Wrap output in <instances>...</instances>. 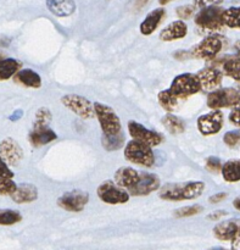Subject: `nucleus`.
I'll use <instances>...</instances> for the list:
<instances>
[{"label":"nucleus","mask_w":240,"mask_h":250,"mask_svg":"<svg viewBox=\"0 0 240 250\" xmlns=\"http://www.w3.org/2000/svg\"><path fill=\"white\" fill-rule=\"evenodd\" d=\"M163 17H165V10L162 7H159V9L149 12L145 19H144V21L140 23V33L144 34V36L153 34L158 29L159 24L161 23Z\"/></svg>","instance_id":"18"},{"label":"nucleus","mask_w":240,"mask_h":250,"mask_svg":"<svg viewBox=\"0 0 240 250\" xmlns=\"http://www.w3.org/2000/svg\"><path fill=\"white\" fill-rule=\"evenodd\" d=\"M22 220L21 214L16 210L0 209V226H11Z\"/></svg>","instance_id":"31"},{"label":"nucleus","mask_w":240,"mask_h":250,"mask_svg":"<svg viewBox=\"0 0 240 250\" xmlns=\"http://www.w3.org/2000/svg\"><path fill=\"white\" fill-rule=\"evenodd\" d=\"M124 143V136L122 132L120 133L114 134V136H104L102 134V138H101V144L107 151H115V150H119L123 146Z\"/></svg>","instance_id":"30"},{"label":"nucleus","mask_w":240,"mask_h":250,"mask_svg":"<svg viewBox=\"0 0 240 250\" xmlns=\"http://www.w3.org/2000/svg\"><path fill=\"white\" fill-rule=\"evenodd\" d=\"M51 121V112L46 107H40L36 112V119H34L33 128H44L49 127V124Z\"/></svg>","instance_id":"32"},{"label":"nucleus","mask_w":240,"mask_h":250,"mask_svg":"<svg viewBox=\"0 0 240 250\" xmlns=\"http://www.w3.org/2000/svg\"><path fill=\"white\" fill-rule=\"evenodd\" d=\"M17 189V185L9 177H0V195H10L11 197Z\"/></svg>","instance_id":"33"},{"label":"nucleus","mask_w":240,"mask_h":250,"mask_svg":"<svg viewBox=\"0 0 240 250\" xmlns=\"http://www.w3.org/2000/svg\"><path fill=\"white\" fill-rule=\"evenodd\" d=\"M46 6L49 11L59 17L70 16L75 12V0H46Z\"/></svg>","instance_id":"21"},{"label":"nucleus","mask_w":240,"mask_h":250,"mask_svg":"<svg viewBox=\"0 0 240 250\" xmlns=\"http://www.w3.org/2000/svg\"><path fill=\"white\" fill-rule=\"evenodd\" d=\"M202 89L201 83H200L198 75L194 73H182L177 76L171 83L170 90L180 99V98H187L195 93L200 92Z\"/></svg>","instance_id":"6"},{"label":"nucleus","mask_w":240,"mask_h":250,"mask_svg":"<svg viewBox=\"0 0 240 250\" xmlns=\"http://www.w3.org/2000/svg\"><path fill=\"white\" fill-rule=\"evenodd\" d=\"M16 81L21 84H23L24 87L28 88H40L41 85V78L36 71L29 70V68H24V70L19 71V72L15 75Z\"/></svg>","instance_id":"24"},{"label":"nucleus","mask_w":240,"mask_h":250,"mask_svg":"<svg viewBox=\"0 0 240 250\" xmlns=\"http://www.w3.org/2000/svg\"><path fill=\"white\" fill-rule=\"evenodd\" d=\"M0 156L9 166H17L23 159V150L15 139L5 138L0 142Z\"/></svg>","instance_id":"14"},{"label":"nucleus","mask_w":240,"mask_h":250,"mask_svg":"<svg viewBox=\"0 0 240 250\" xmlns=\"http://www.w3.org/2000/svg\"><path fill=\"white\" fill-rule=\"evenodd\" d=\"M89 202V194L83 190L66 192L58 199V205L61 209L70 212H80Z\"/></svg>","instance_id":"10"},{"label":"nucleus","mask_w":240,"mask_h":250,"mask_svg":"<svg viewBox=\"0 0 240 250\" xmlns=\"http://www.w3.org/2000/svg\"><path fill=\"white\" fill-rule=\"evenodd\" d=\"M223 48V38L221 36H209L202 39L197 46L190 50V55L197 59H214Z\"/></svg>","instance_id":"9"},{"label":"nucleus","mask_w":240,"mask_h":250,"mask_svg":"<svg viewBox=\"0 0 240 250\" xmlns=\"http://www.w3.org/2000/svg\"><path fill=\"white\" fill-rule=\"evenodd\" d=\"M188 33V27L182 20L172 22L167 27L161 31L160 39L163 42H173L178 39H183Z\"/></svg>","instance_id":"17"},{"label":"nucleus","mask_w":240,"mask_h":250,"mask_svg":"<svg viewBox=\"0 0 240 250\" xmlns=\"http://www.w3.org/2000/svg\"><path fill=\"white\" fill-rule=\"evenodd\" d=\"M128 132L131 137L136 141L145 143L150 146H158L162 142V137L158 132L148 129L143 125L136 121L128 122Z\"/></svg>","instance_id":"11"},{"label":"nucleus","mask_w":240,"mask_h":250,"mask_svg":"<svg viewBox=\"0 0 240 250\" xmlns=\"http://www.w3.org/2000/svg\"><path fill=\"white\" fill-rule=\"evenodd\" d=\"M232 247H233V250H240V236L232 241Z\"/></svg>","instance_id":"44"},{"label":"nucleus","mask_w":240,"mask_h":250,"mask_svg":"<svg viewBox=\"0 0 240 250\" xmlns=\"http://www.w3.org/2000/svg\"><path fill=\"white\" fill-rule=\"evenodd\" d=\"M0 177H9V178L14 177V173H12V171L10 170L9 165L2 160L1 156H0Z\"/></svg>","instance_id":"39"},{"label":"nucleus","mask_w":240,"mask_h":250,"mask_svg":"<svg viewBox=\"0 0 240 250\" xmlns=\"http://www.w3.org/2000/svg\"><path fill=\"white\" fill-rule=\"evenodd\" d=\"M159 1H160L161 5H166V4H168V2L173 1V0H159Z\"/></svg>","instance_id":"47"},{"label":"nucleus","mask_w":240,"mask_h":250,"mask_svg":"<svg viewBox=\"0 0 240 250\" xmlns=\"http://www.w3.org/2000/svg\"><path fill=\"white\" fill-rule=\"evenodd\" d=\"M204 210V208L200 207V205H192V207H184L180 208V209L176 210L175 216L176 217H189L194 216V215L200 214V212Z\"/></svg>","instance_id":"34"},{"label":"nucleus","mask_w":240,"mask_h":250,"mask_svg":"<svg viewBox=\"0 0 240 250\" xmlns=\"http://www.w3.org/2000/svg\"><path fill=\"white\" fill-rule=\"evenodd\" d=\"M22 63L16 59L2 58L0 59V81H6L14 77L21 68Z\"/></svg>","instance_id":"23"},{"label":"nucleus","mask_w":240,"mask_h":250,"mask_svg":"<svg viewBox=\"0 0 240 250\" xmlns=\"http://www.w3.org/2000/svg\"><path fill=\"white\" fill-rule=\"evenodd\" d=\"M226 215H227V212L223 211V210H221V211H215L214 214L209 215V216H207V219L212 220V221H217V220H220L221 217L226 216Z\"/></svg>","instance_id":"42"},{"label":"nucleus","mask_w":240,"mask_h":250,"mask_svg":"<svg viewBox=\"0 0 240 250\" xmlns=\"http://www.w3.org/2000/svg\"><path fill=\"white\" fill-rule=\"evenodd\" d=\"M207 106L212 110L240 106V92L236 88H219L207 97Z\"/></svg>","instance_id":"5"},{"label":"nucleus","mask_w":240,"mask_h":250,"mask_svg":"<svg viewBox=\"0 0 240 250\" xmlns=\"http://www.w3.org/2000/svg\"><path fill=\"white\" fill-rule=\"evenodd\" d=\"M212 250H224V249H212Z\"/></svg>","instance_id":"50"},{"label":"nucleus","mask_w":240,"mask_h":250,"mask_svg":"<svg viewBox=\"0 0 240 250\" xmlns=\"http://www.w3.org/2000/svg\"><path fill=\"white\" fill-rule=\"evenodd\" d=\"M217 239L223 242H232L240 236V220H228L220 222L214 229Z\"/></svg>","instance_id":"16"},{"label":"nucleus","mask_w":240,"mask_h":250,"mask_svg":"<svg viewBox=\"0 0 240 250\" xmlns=\"http://www.w3.org/2000/svg\"><path fill=\"white\" fill-rule=\"evenodd\" d=\"M197 75L201 83L202 89L210 90V92L219 89L222 83V78H223V73L216 66H209V67L202 68Z\"/></svg>","instance_id":"15"},{"label":"nucleus","mask_w":240,"mask_h":250,"mask_svg":"<svg viewBox=\"0 0 240 250\" xmlns=\"http://www.w3.org/2000/svg\"><path fill=\"white\" fill-rule=\"evenodd\" d=\"M163 126L166 127L168 132H171L172 134H180L183 133L185 129L184 122L180 119V117L175 116V115H166L162 119Z\"/></svg>","instance_id":"29"},{"label":"nucleus","mask_w":240,"mask_h":250,"mask_svg":"<svg viewBox=\"0 0 240 250\" xmlns=\"http://www.w3.org/2000/svg\"><path fill=\"white\" fill-rule=\"evenodd\" d=\"M223 127V114L220 110H214L198 119V128L204 136L219 133Z\"/></svg>","instance_id":"13"},{"label":"nucleus","mask_w":240,"mask_h":250,"mask_svg":"<svg viewBox=\"0 0 240 250\" xmlns=\"http://www.w3.org/2000/svg\"><path fill=\"white\" fill-rule=\"evenodd\" d=\"M238 90L240 92V82H239V85H238Z\"/></svg>","instance_id":"49"},{"label":"nucleus","mask_w":240,"mask_h":250,"mask_svg":"<svg viewBox=\"0 0 240 250\" xmlns=\"http://www.w3.org/2000/svg\"><path fill=\"white\" fill-rule=\"evenodd\" d=\"M151 148L153 146L133 139L124 148V158L127 161L136 165L151 167L155 163V155Z\"/></svg>","instance_id":"2"},{"label":"nucleus","mask_w":240,"mask_h":250,"mask_svg":"<svg viewBox=\"0 0 240 250\" xmlns=\"http://www.w3.org/2000/svg\"><path fill=\"white\" fill-rule=\"evenodd\" d=\"M223 142L231 148H236V146H240V129L227 132L223 137Z\"/></svg>","instance_id":"35"},{"label":"nucleus","mask_w":240,"mask_h":250,"mask_svg":"<svg viewBox=\"0 0 240 250\" xmlns=\"http://www.w3.org/2000/svg\"><path fill=\"white\" fill-rule=\"evenodd\" d=\"M10 39L7 37L4 36H0V46H7L10 44Z\"/></svg>","instance_id":"43"},{"label":"nucleus","mask_w":240,"mask_h":250,"mask_svg":"<svg viewBox=\"0 0 240 250\" xmlns=\"http://www.w3.org/2000/svg\"><path fill=\"white\" fill-rule=\"evenodd\" d=\"M223 180L229 183H234L240 181V160H231L227 161L222 166L221 171Z\"/></svg>","instance_id":"25"},{"label":"nucleus","mask_w":240,"mask_h":250,"mask_svg":"<svg viewBox=\"0 0 240 250\" xmlns=\"http://www.w3.org/2000/svg\"><path fill=\"white\" fill-rule=\"evenodd\" d=\"M159 103H160V105L166 110V111L173 112L178 109L180 98L176 97L170 89H166L159 93Z\"/></svg>","instance_id":"26"},{"label":"nucleus","mask_w":240,"mask_h":250,"mask_svg":"<svg viewBox=\"0 0 240 250\" xmlns=\"http://www.w3.org/2000/svg\"><path fill=\"white\" fill-rule=\"evenodd\" d=\"M227 198V194L226 193H216V194H214L212 197H210V203H212V204H217V203H221L222 200H224Z\"/></svg>","instance_id":"41"},{"label":"nucleus","mask_w":240,"mask_h":250,"mask_svg":"<svg viewBox=\"0 0 240 250\" xmlns=\"http://www.w3.org/2000/svg\"><path fill=\"white\" fill-rule=\"evenodd\" d=\"M37 198H38V189L29 183H22L17 186L16 192L11 195V199L17 204H28L37 200Z\"/></svg>","instance_id":"19"},{"label":"nucleus","mask_w":240,"mask_h":250,"mask_svg":"<svg viewBox=\"0 0 240 250\" xmlns=\"http://www.w3.org/2000/svg\"><path fill=\"white\" fill-rule=\"evenodd\" d=\"M161 181L154 173L141 172L140 177H139L138 182L128 189V193L134 197H144V195H149L150 193L155 192L160 188Z\"/></svg>","instance_id":"12"},{"label":"nucleus","mask_w":240,"mask_h":250,"mask_svg":"<svg viewBox=\"0 0 240 250\" xmlns=\"http://www.w3.org/2000/svg\"><path fill=\"white\" fill-rule=\"evenodd\" d=\"M234 49H236V51H237V55L240 58V41L236 42V44H234Z\"/></svg>","instance_id":"45"},{"label":"nucleus","mask_w":240,"mask_h":250,"mask_svg":"<svg viewBox=\"0 0 240 250\" xmlns=\"http://www.w3.org/2000/svg\"><path fill=\"white\" fill-rule=\"evenodd\" d=\"M205 189V183L201 181H193L185 183H173L166 185L161 189L160 198L171 202H183V200H193L202 194Z\"/></svg>","instance_id":"1"},{"label":"nucleus","mask_w":240,"mask_h":250,"mask_svg":"<svg viewBox=\"0 0 240 250\" xmlns=\"http://www.w3.org/2000/svg\"><path fill=\"white\" fill-rule=\"evenodd\" d=\"M195 11H197V7H195L193 4L192 5H183V6L177 7V10H176V14H177V16L180 17V20H188L195 14Z\"/></svg>","instance_id":"36"},{"label":"nucleus","mask_w":240,"mask_h":250,"mask_svg":"<svg viewBox=\"0 0 240 250\" xmlns=\"http://www.w3.org/2000/svg\"><path fill=\"white\" fill-rule=\"evenodd\" d=\"M233 205H234V208H236L237 210H239V211H240V198H237V199L234 200Z\"/></svg>","instance_id":"46"},{"label":"nucleus","mask_w":240,"mask_h":250,"mask_svg":"<svg viewBox=\"0 0 240 250\" xmlns=\"http://www.w3.org/2000/svg\"><path fill=\"white\" fill-rule=\"evenodd\" d=\"M229 121L233 125H236V126L240 127V106L234 107L233 111L229 115Z\"/></svg>","instance_id":"40"},{"label":"nucleus","mask_w":240,"mask_h":250,"mask_svg":"<svg viewBox=\"0 0 240 250\" xmlns=\"http://www.w3.org/2000/svg\"><path fill=\"white\" fill-rule=\"evenodd\" d=\"M94 110L104 136H114L122 132L121 121L114 109L101 103H94Z\"/></svg>","instance_id":"3"},{"label":"nucleus","mask_w":240,"mask_h":250,"mask_svg":"<svg viewBox=\"0 0 240 250\" xmlns=\"http://www.w3.org/2000/svg\"><path fill=\"white\" fill-rule=\"evenodd\" d=\"M222 19H223L224 26L229 27V28L240 29V6L229 7V9L224 10Z\"/></svg>","instance_id":"28"},{"label":"nucleus","mask_w":240,"mask_h":250,"mask_svg":"<svg viewBox=\"0 0 240 250\" xmlns=\"http://www.w3.org/2000/svg\"><path fill=\"white\" fill-rule=\"evenodd\" d=\"M97 194L102 203L110 205L126 204L129 200V193L120 187L115 181H105L98 187Z\"/></svg>","instance_id":"7"},{"label":"nucleus","mask_w":240,"mask_h":250,"mask_svg":"<svg viewBox=\"0 0 240 250\" xmlns=\"http://www.w3.org/2000/svg\"><path fill=\"white\" fill-rule=\"evenodd\" d=\"M140 173L132 167H121L115 173V182L122 188L129 189L138 182Z\"/></svg>","instance_id":"20"},{"label":"nucleus","mask_w":240,"mask_h":250,"mask_svg":"<svg viewBox=\"0 0 240 250\" xmlns=\"http://www.w3.org/2000/svg\"><path fill=\"white\" fill-rule=\"evenodd\" d=\"M61 103L80 119L89 120L95 116L94 104H92L87 98L77 94H66L61 98Z\"/></svg>","instance_id":"8"},{"label":"nucleus","mask_w":240,"mask_h":250,"mask_svg":"<svg viewBox=\"0 0 240 250\" xmlns=\"http://www.w3.org/2000/svg\"><path fill=\"white\" fill-rule=\"evenodd\" d=\"M223 11L224 10L219 5L204 7L195 15V24L205 31H221L224 27L223 19H222Z\"/></svg>","instance_id":"4"},{"label":"nucleus","mask_w":240,"mask_h":250,"mask_svg":"<svg viewBox=\"0 0 240 250\" xmlns=\"http://www.w3.org/2000/svg\"><path fill=\"white\" fill-rule=\"evenodd\" d=\"M2 56H4V55H2V54L0 53V59H2Z\"/></svg>","instance_id":"48"},{"label":"nucleus","mask_w":240,"mask_h":250,"mask_svg":"<svg viewBox=\"0 0 240 250\" xmlns=\"http://www.w3.org/2000/svg\"><path fill=\"white\" fill-rule=\"evenodd\" d=\"M223 0H193V5L197 9H204L207 6H214V5H220Z\"/></svg>","instance_id":"38"},{"label":"nucleus","mask_w":240,"mask_h":250,"mask_svg":"<svg viewBox=\"0 0 240 250\" xmlns=\"http://www.w3.org/2000/svg\"><path fill=\"white\" fill-rule=\"evenodd\" d=\"M58 138L55 132L50 129L49 127H44V128H33L29 133V142L33 146H41L45 144L50 143V142L55 141Z\"/></svg>","instance_id":"22"},{"label":"nucleus","mask_w":240,"mask_h":250,"mask_svg":"<svg viewBox=\"0 0 240 250\" xmlns=\"http://www.w3.org/2000/svg\"><path fill=\"white\" fill-rule=\"evenodd\" d=\"M222 163L219 158H215V156H210L206 160V170L210 172L219 173L222 171Z\"/></svg>","instance_id":"37"},{"label":"nucleus","mask_w":240,"mask_h":250,"mask_svg":"<svg viewBox=\"0 0 240 250\" xmlns=\"http://www.w3.org/2000/svg\"><path fill=\"white\" fill-rule=\"evenodd\" d=\"M223 72L228 77L240 82V58L239 56H232L223 62Z\"/></svg>","instance_id":"27"}]
</instances>
